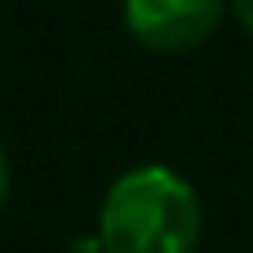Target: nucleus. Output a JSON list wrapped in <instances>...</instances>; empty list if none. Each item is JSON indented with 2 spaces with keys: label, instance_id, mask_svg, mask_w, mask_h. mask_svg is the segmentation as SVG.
<instances>
[{
  "label": "nucleus",
  "instance_id": "nucleus-4",
  "mask_svg": "<svg viewBox=\"0 0 253 253\" xmlns=\"http://www.w3.org/2000/svg\"><path fill=\"white\" fill-rule=\"evenodd\" d=\"M4 200H9V156L0 147V209H4Z\"/></svg>",
  "mask_w": 253,
  "mask_h": 253
},
{
  "label": "nucleus",
  "instance_id": "nucleus-2",
  "mask_svg": "<svg viewBox=\"0 0 253 253\" xmlns=\"http://www.w3.org/2000/svg\"><path fill=\"white\" fill-rule=\"evenodd\" d=\"M227 4L231 0H125V27L156 53H191L218 31Z\"/></svg>",
  "mask_w": 253,
  "mask_h": 253
},
{
  "label": "nucleus",
  "instance_id": "nucleus-3",
  "mask_svg": "<svg viewBox=\"0 0 253 253\" xmlns=\"http://www.w3.org/2000/svg\"><path fill=\"white\" fill-rule=\"evenodd\" d=\"M231 13H236V22L253 36V0H231Z\"/></svg>",
  "mask_w": 253,
  "mask_h": 253
},
{
  "label": "nucleus",
  "instance_id": "nucleus-1",
  "mask_svg": "<svg viewBox=\"0 0 253 253\" xmlns=\"http://www.w3.org/2000/svg\"><path fill=\"white\" fill-rule=\"evenodd\" d=\"M200 231V196L169 165H138L120 173L98 218V240L107 253H196Z\"/></svg>",
  "mask_w": 253,
  "mask_h": 253
}]
</instances>
